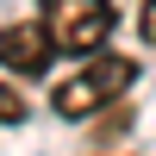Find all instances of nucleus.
Listing matches in <instances>:
<instances>
[{
    "mask_svg": "<svg viewBox=\"0 0 156 156\" xmlns=\"http://www.w3.org/2000/svg\"><path fill=\"white\" fill-rule=\"evenodd\" d=\"M137 31H144V44H156V0H150L144 12H137Z\"/></svg>",
    "mask_w": 156,
    "mask_h": 156,
    "instance_id": "obj_5",
    "label": "nucleus"
},
{
    "mask_svg": "<svg viewBox=\"0 0 156 156\" xmlns=\"http://www.w3.org/2000/svg\"><path fill=\"white\" fill-rule=\"evenodd\" d=\"M37 19L56 37L62 56H100L106 37H112V25H119V12H112V0H44Z\"/></svg>",
    "mask_w": 156,
    "mask_h": 156,
    "instance_id": "obj_2",
    "label": "nucleus"
},
{
    "mask_svg": "<svg viewBox=\"0 0 156 156\" xmlns=\"http://www.w3.org/2000/svg\"><path fill=\"white\" fill-rule=\"evenodd\" d=\"M19 119H25V100L12 87H0V125H19Z\"/></svg>",
    "mask_w": 156,
    "mask_h": 156,
    "instance_id": "obj_4",
    "label": "nucleus"
},
{
    "mask_svg": "<svg viewBox=\"0 0 156 156\" xmlns=\"http://www.w3.org/2000/svg\"><path fill=\"white\" fill-rule=\"evenodd\" d=\"M131 81H137V62L131 56H112V50L81 56V69L50 87V112H56V119H94V112H106Z\"/></svg>",
    "mask_w": 156,
    "mask_h": 156,
    "instance_id": "obj_1",
    "label": "nucleus"
},
{
    "mask_svg": "<svg viewBox=\"0 0 156 156\" xmlns=\"http://www.w3.org/2000/svg\"><path fill=\"white\" fill-rule=\"evenodd\" d=\"M100 156H112V150H100Z\"/></svg>",
    "mask_w": 156,
    "mask_h": 156,
    "instance_id": "obj_6",
    "label": "nucleus"
},
{
    "mask_svg": "<svg viewBox=\"0 0 156 156\" xmlns=\"http://www.w3.org/2000/svg\"><path fill=\"white\" fill-rule=\"evenodd\" d=\"M56 37L44 31V19H12L0 25V69L6 75H50V62H56Z\"/></svg>",
    "mask_w": 156,
    "mask_h": 156,
    "instance_id": "obj_3",
    "label": "nucleus"
}]
</instances>
